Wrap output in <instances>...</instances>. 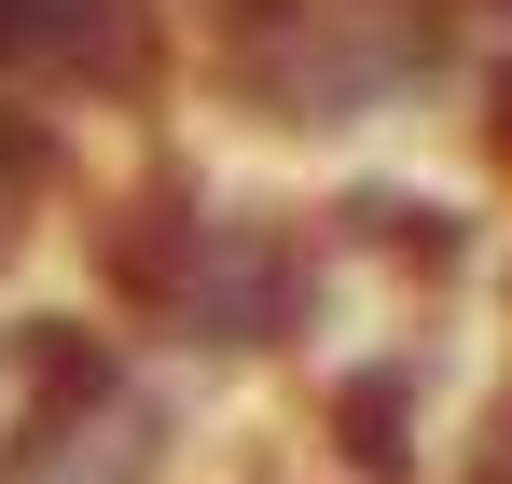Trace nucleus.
<instances>
[{
  "label": "nucleus",
  "mask_w": 512,
  "mask_h": 484,
  "mask_svg": "<svg viewBox=\"0 0 512 484\" xmlns=\"http://www.w3.org/2000/svg\"><path fill=\"white\" fill-rule=\"evenodd\" d=\"M84 263H97V319L125 332L139 360H167L180 388L291 374L319 346V319H333L319 208H277V194L194 180V166L84 194Z\"/></svg>",
  "instance_id": "1"
},
{
  "label": "nucleus",
  "mask_w": 512,
  "mask_h": 484,
  "mask_svg": "<svg viewBox=\"0 0 512 484\" xmlns=\"http://www.w3.org/2000/svg\"><path fill=\"white\" fill-rule=\"evenodd\" d=\"M180 56L277 153H374L457 97L471 14L457 0H194Z\"/></svg>",
  "instance_id": "2"
},
{
  "label": "nucleus",
  "mask_w": 512,
  "mask_h": 484,
  "mask_svg": "<svg viewBox=\"0 0 512 484\" xmlns=\"http://www.w3.org/2000/svg\"><path fill=\"white\" fill-rule=\"evenodd\" d=\"M208 388L139 360L97 305H0V484H194Z\"/></svg>",
  "instance_id": "3"
},
{
  "label": "nucleus",
  "mask_w": 512,
  "mask_h": 484,
  "mask_svg": "<svg viewBox=\"0 0 512 484\" xmlns=\"http://www.w3.org/2000/svg\"><path fill=\"white\" fill-rule=\"evenodd\" d=\"M180 70V0H0V97L14 111H125Z\"/></svg>",
  "instance_id": "4"
},
{
  "label": "nucleus",
  "mask_w": 512,
  "mask_h": 484,
  "mask_svg": "<svg viewBox=\"0 0 512 484\" xmlns=\"http://www.w3.org/2000/svg\"><path fill=\"white\" fill-rule=\"evenodd\" d=\"M70 194H84V139H70L56 111H14V97H0V305H14V277L56 249Z\"/></svg>",
  "instance_id": "5"
},
{
  "label": "nucleus",
  "mask_w": 512,
  "mask_h": 484,
  "mask_svg": "<svg viewBox=\"0 0 512 484\" xmlns=\"http://www.w3.org/2000/svg\"><path fill=\"white\" fill-rule=\"evenodd\" d=\"M485 305H499V374H512V249L485 263Z\"/></svg>",
  "instance_id": "6"
}]
</instances>
